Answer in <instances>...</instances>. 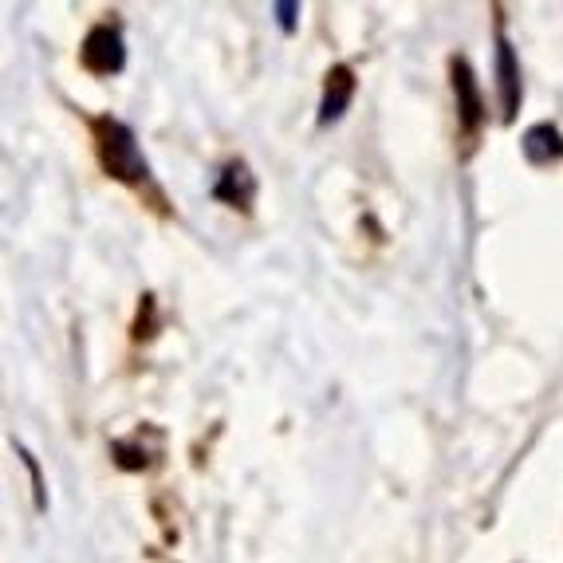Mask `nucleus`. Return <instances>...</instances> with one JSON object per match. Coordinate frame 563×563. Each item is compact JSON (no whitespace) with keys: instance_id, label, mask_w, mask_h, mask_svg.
I'll return each mask as SVG.
<instances>
[{"instance_id":"obj_1","label":"nucleus","mask_w":563,"mask_h":563,"mask_svg":"<svg viewBox=\"0 0 563 563\" xmlns=\"http://www.w3.org/2000/svg\"><path fill=\"white\" fill-rule=\"evenodd\" d=\"M95 131V151H99V162H103V169L111 174V178L119 181H146V158H142L139 142H134V134L122 126V122L114 119H95L91 122Z\"/></svg>"},{"instance_id":"obj_2","label":"nucleus","mask_w":563,"mask_h":563,"mask_svg":"<svg viewBox=\"0 0 563 563\" xmlns=\"http://www.w3.org/2000/svg\"><path fill=\"white\" fill-rule=\"evenodd\" d=\"M79 59L91 76H114V71H122V59H126L122 36L114 29H91L84 47H79Z\"/></svg>"},{"instance_id":"obj_3","label":"nucleus","mask_w":563,"mask_h":563,"mask_svg":"<svg viewBox=\"0 0 563 563\" xmlns=\"http://www.w3.org/2000/svg\"><path fill=\"white\" fill-rule=\"evenodd\" d=\"M450 71H453V95H457V119H461V126H465V131H477L481 114H485V107H481L477 76H473V67L465 64V59H453Z\"/></svg>"},{"instance_id":"obj_4","label":"nucleus","mask_w":563,"mask_h":563,"mask_svg":"<svg viewBox=\"0 0 563 563\" xmlns=\"http://www.w3.org/2000/svg\"><path fill=\"white\" fill-rule=\"evenodd\" d=\"M351 95H355V71L343 64H335L323 79V103H320V122H339L343 111L351 107Z\"/></svg>"},{"instance_id":"obj_5","label":"nucleus","mask_w":563,"mask_h":563,"mask_svg":"<svg viewBox=\"0 0 563 563\" xmlns=\"http://www.w3.org/2000/svg\"><path fill=\"white\" fill-rule=\"evenodd\" d=\"M497 79H500V107H505V119H512V114L520 111V64L508 40L497 44Z\"/></svg>"},{"instance_id":"obj_6","label":"nucleus","mask_w":563,"mask_h":563,"mask_svg":"<svg viewBox=\"0 0 563 563\" xmlns=\"http://www.w3.org/2000/svg\"><path fill=\"white\" fill-rule=\"evenodd\" d=\"M520 146H525V158L532 162V166H552L555 158H563V139H560L555 126H548V122L532 126Z\"/></svg>"},{"instance_id":"obj_7","label":"nucleus","mask_w":563,"mask_h":563,"mask_svg":"<svg viewBox=\"0 0 563 563\" xmlns=\"http://www.w3.org/2000/svg\"><path fill=\"white\" fill-rule=\"evenodd\" d=\"M253 194H256V181H253V174H249V166H244V162L225 166V174H221V181H217V198L229 201V206L249 209L253 206Z\"/></svg>"},{"instance_id":"obj_8","label":"nucleus","mask_w":563,"mask_h":563,"mask_svg":"<svg viewBox=\"0 0 563 563\" xmlns=\"http://www.w3.org/2000/svg\"><path fill=\"white\" fill-rule=\"evenodd\" d=\"M276 12H280V24H284V29L291 32V24H296V20H291V16H296V4H276Z\"/></svg>"}]
</instances>
